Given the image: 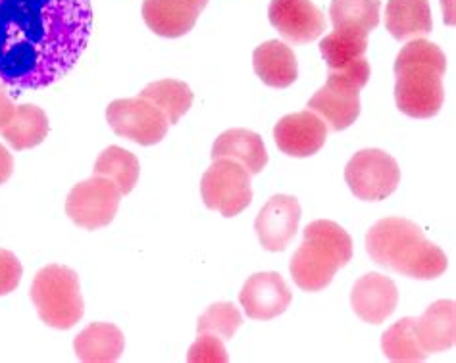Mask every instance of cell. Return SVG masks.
Wrapping results in <instances>:
<instances>
[{
    "label": "cell",
    "mask_w": 456,
    "mask_h": 363,
    "mask_svg": "<svg viewBox=\"0 0 456 363\" xmlns=\"http://www.w3.org/2000/svg\"><path fill=\"white\" fill-rule=\"evenodd\" d=\"M268 18L281 37L295 44L320 39L328 28L326 16L312 0H272Z\"/></svg>",
    "instance_id": "8fae6325"
},
{
    "label": "cell",
    "mask_w": 456,
    "mask_h": 363,
    "mask_svg": "<svg viewBox=\"0 0 456 363\" xmlns=\"http://www.w3.org/2000/svg\"><path fill=\"white\" fill-rule=\"evenodd\" d=\"M208 0H142V20L159 37H183L207 8Z\"/></svg>",
    "instance_id": "9a60e30c"
},
{
    "label": "cell",
    "mask_w": 456,
    "mask_h": 363,
    "mask_svg": "<svg viewBox=\"0 0 456 363\" xmlns=\"http://www.w3.org/2000/svg\"><path fill=\"white\" fill-rule=\"evenodd\" d=\"M243 325L241 311L232 302H218L202 313L197 331L220 336L222 341H232L239 327Z\"/></svg>",
    "instance_id": "83f0119b"
},
{
    "label": "cell",
    "mask_w": 456,
    "mask_h": 363,
    "mask_svg": "<svg viewBox=\"0 0 456 363\" xmlns=\"http://www.w3.org/2000/svg\"><path fill=\"white\" fill-rule=\"evenodd\" d=\"M301 223V204L295 197L275 195L258 212L255 231L264 250L283 252Z\"/></svg>",
    "instance_id": "7c38bea8"
},
{
    "label": "cell",
    "mask_w": 456,
    "mask_h": 363,
    "mask_svg": "<svg viewBox=\"0 0 456 363\" xmlns=\"http://www.w3.org/2000/svg\"><path fill=\"white\" fill-rule=\"evenodd\" d=\"M345 181L356 198L379 202L397 190L401 183V167L391 154L379 149H366L356 152L346 164Z\"/></svg>",
    "instance_id": "ba28073f"
},
{
    "label": "cell",
    "mask_w": 456,
    "mask_h": 363,
    "mask_svg": "<svg viewBox=\"0 0 456 363\" xmlns=\"http://www.w3.org/2000/svg\"><path fill=\"white\" fill-rule=\"evenodd\" d=\"M379 0H331L330 18L333 28H356L374 31L379 26Z\"/></svg>",
    "instance_id": "4316f807"
},
{
    "label": "cell",
    "mask_w": 456,
    "mask_h": 363,
    "mask_svg": "<svg viewBox=\"0 0 456 363\" xmlns=\"http://www.w3.org/2000/svg\"><path fill=\"white\" fill-rule=\"evenodd\" d=\"M14 114H16L14 99H12L4 85L0 83V129L10 124L12 117H14Z\"/></svg>",
    "instance_id": "4dcf8cb0"
},
{
    "label": "cell",
    "mask_w": 456,
    "mask_h": 363,
    "mask_svg": "<svg viewBox=\"0 0 456 363\" xmlns=\"http://www.w3.org/2000/svg\"><path fill=\"white\" fill-rule=\"evenodd\" d=\"M12 172H14V158H12V154L0 144V185L6 183L12 177Z\"/></svg>",
    "instance_id": "1f68e13d"
},
{
    "label": "cell",
    "mask_w": 456,
    "mask_h": 363,
    "mask_svg": "<svg viewBox=\"0 0 456 363\" xmlns=\"http://www.w3.org/2000/svg\"><path fill=\"white\" fill-rule=\"evenodd\" d=\"M368 31L356 28H333L320 43V52L326 60L328 69H345L356 60L364 58L368 51Z\"/></svg>",
    "instance_id": "603a6c76"
},
{
    "label": "cell",
    "mask_w": 456,
    "mask_h": 363,
    "mask_svg": "<svg viewBox=\"0 0 456 363\" xmlns=\"http://www.w3.org/2000/svg\"><path fill=\"white\" fill-rule=\"evenodd\" d=\"M414 323H416L414 318H404L383 333L381 348L387 359L412 363V361H424L428 358L426 350L419 346Z\"/></svg>",
    "instance_id": "484cf974"
},
{
    "label": "cell",
    "mask_w": 456,
    "mask_h": 363,
    "mask_svg": "<svg viewBox=\"0 0 456 363\" xmlns=\"http://www.w3.org/2000/svg\"><path fill=\"white\" fill-rule=\"evenodd\" d=\"M139 96L159 108L170 125H175L177 121L189 112V108L193 106L195 99V94L191 91L189 85L177 79H162L149 83Z\"/></svg>",
    "instance_id": "cb8c5ba5"
},
{
    "label": "cell",
    "mask_w": 456,
    "mask_h": 363,
    "mask_svg": "<svg viewBox=\"0 0 456 363\" xmlns=\"http://www.w3.org/2000/svg\"><path fill=\"white\" fill-rule=\"evenodd\" d=\"M141 173V165L135 154L122 147H108L94 162V175L110 179L122 195H129L135 189Z\"/></svg>",
    "instance_id": "d4e9b609"
},
{
    "label": "cell",
    "mask_w": 456,
    "mask_h": 363,
    "mask_svg": "<svg viewBox=\"0 0 456 363\" xmlns=\"http://www.w3.org/2000/svg\"><path fill=\"white\" fill-rule=\"evenodd\" d=\"M253 66L262 83L273 89H287L298 77V64L293 48L275 39L262 43L256 48Z\"/></svg>",
    "instance_id": "d6986e66"
},
{
    "label": "cell",
    "mask_w": 456,
    "mask_h": 363,
    "mask_svg": "<svg viewBox=\"0 0 456 363\" xmlns=\"http://www.w3.org/2000/svg\"><path fill=\"white\" fill-rule=\"evenodd\" d=\"M124 333L112 323H91L74 338L77 359L86 363H112L124 354Z\"/></svg>",
    "instance_id": "ffe728a7"
},
{
    "label": "cell",
    "mask_w": 456,
    "mask_h": 363,
    "mask_svg": "<svg viewBox=\"0 0 456 363\" xmlns=\"http://www.w3.org/2000/svg\"><path fill=\"white\" fill-rule=\"evenodd\" d=\"M293 293L280 273H255L250 275L243 290L239 293V302L245 308L250 319L270 321L281 316L289 308Z\"/></svg>",
    "instance_id": "5bb4252c"
},
{
    "label": "cell",
    "mask_w": 456,
    "mask_h": 363,
    "mask_svg": "<svg viewBox=\"0 0 456 363\" xmlns=\"http://www.w3.org/2000/svg\"><path fill=\"white\" fill-rule=\"evenodd\" d=\"M273 139L283 154L308 158L326 144L328 124L310 110L289 114L275 124Z\"/></svg>",
    "instance_id": "4fadbf2b"
},
{
    "label": "cell",
    "mask_w": 456,
    "mask_h": 363,
    "mask_svg": "<svg viewBox=\"0 0 456 363\" xmlns=\"http://www.w3.org/2000/svg\"><path fill=\"white\" fill-rule=\"evenodd\" d=\"M91 0H0V83L12 99L66 77L91 39Z\"/></svg>",
    "instance_id": "6da1fadb"
},
{
    "label": "cell",
    "mask_w": 456,
    "mask_h": 363,
    "mask_svg": "<svg viewBox=\"0 0 456 363\" xmlns=\"http://www.w3.org/2000/svg\"><path fill=\"white\" fill-rule=\"evenodd\" d=\"M119 200H122V192L110 179L93 175L69 190L66 214L76 225L94 231L112 223Z\"/></svg>",
    "instance_id": "9c48e42d"
},
{
    "label": "cell",
    "mask_w": 456,
    "mask_h": 363,
    "mask_svg": "<svg viewBox=\"0 0 456 363\" xmlns=\"http://www.w3.org/2000/svg\"><path fill=\"white\" fill-rule=\"evenodd\" d=\"M353 260V238L345 229L328 220L306 225L303 245L291 258L289 271L298 288L318 293L326 288L335 273Z\"/></svg>",
    "instance_id": "277c9868"
},
{
    "label": "cell",
    "mask_w": 456,
    "mask_h": 363,
    "mask_svg": "<svg viewBox=\"0 0 456 363\" xmlns=\"http://www.w3.org/2000/svg\"><path fill=\"white\" fill-rule=\"evenodd\" d=\"M200 195L208 210L235 217L253 202L250 173L235 160H214L200 179Z\"/></svg>",
    "instance_id": "52a82bcc"
},
{
    "label": "cell",
    "mask_w": 456,
    "mask_h": 363,
    "mask_svg": "<svg viewBox=\"0 0 456 363\" xmlns=\"http://www.w3.org/2000/svg\"><path fill=\"white\" fill-rule=\"evenodd\" d=\"M370 62L364 58L345 69H328V81L308 101L310 112L326 121L331 131H345L360 116V91L370 81Z\"/></svg>",
    "instance_id": "8992f818"
},
{
    "label": "cell",
    "mask_w": 456,
    "mask_h": 363,
    "mask_svg": "<svg viewBox=\"0 0 456 363\" xmlns=\"http://www.w3.org/2000/svg\"><path fill=\"white\" fill-rule=\"evenodd\" d=\"M395 101L408 117L426 119L439 114L445 89L443 76L447 74V56L436 43L412 39L401 48L395 60Z\"/></svg>",
    "instance_id": "3957f363"
},
{
    "label": "cell",
    "mask_w": 456,
    "mask_h": 363,
    "mask_svg": "<svg viewBox=\"0 0 456 363\" xmlns=\"http://www.w3.org/2000/svg\"><path fill=\"white\" fill-rule=\"evenodd\" d=\"M456 306L452 300H437L424 316L416 319V335L419 346L428 354H437L451 350L456 341Z\"/></svg>",
    "instance_id": "ac0fdd59"
},
{
    "label": "cell",
    "mask_w": 456,
    "mask_h": 363,
    "mask_svg": "<svg viewBox=\"0 0 456 363\" xmlns=\"http://www.w3.org/2000/svg\"><path fill=\"white\" fill-rule=\"evenodd\" d=\"M386 28L397 41L418 39L434 29L429 0H387Z\"/></svg>",
    "instance_id": "44dd1931"
},
{
    "label": "cell",
    "mask_w": 456,
    "mask_h": 363,
    "mask_svg": "<svg viewBox=\"0 0 456 363\" xmlns=\"http://www.w3.org/2000/svg\"><path fill=\"white\" fill-rule=\"evenodd\" d=\"M23 275V268L16 254L0 248V296L14 293Z\"/></svg>",
    "instance_id": "f546056e"
},
{
    "label": "cell",
    "mask_w": 456,
    "mask_h": 363,
    "mask_svg": "<svg viewBox=\"0 0 456 363\" xmlns=\"http://www.w3.org/2000/svg\"><path fill=\"white\" fill-rule=\"evenodd\" d=\"M29 296L41 321L58 331L71 329L86 313L79 277L66 265L53 263L43 268L35 275Z\"/></svg>",
    "instance_id": "5b68a950"
},
{
    "label": "cell",
    "mask_w": 456,
    "mask_h": 363,
    "mask_svg": "<svg viewBox=\"0 0 456 363\" xmlns=\"http://www.w3.org/2000/svg\"><path fill=\"white\" fill-rule=\"evenodd\" d=\"M212 160L230 158L241 164L250 175H258L268 164V152L262 137L248 129H230L216 139Z\"/></svg>",
    "instance_id": "e0dca14e"
},
{
    "label": "cell",
    "mask_w": 456,
    "mask_h": 363,
    "mask_svg": "<svg viewBox=\"0 0 456 363\" xmlns=\"http://www.w3.org/2000/svg\"><path fill=\"white\" fill-rule=\"evenodd\" d=\"M227 352L220 336L210 333H199L195 344L189 348L187 361L191 363H225Z\"/></svg>",
    "instance_id": "f1b7e54d"
},
{
    "label": "cell",
    "mask_w": 456,
    "mask_h": 363,
    "mask_svg": "<svg viewBox=\"0 0 456 363\" xmlns=\"http://www.w3.org/2000/svg\"><path fill=\"white\" fill-rule=\"evenodd\" d=\"M399 290L389 277L381 273H368L354 283L351 304L356 316L371 325L386 321L397 308Z\"/></svg>",
    "instance_id": "2e32d148"
},
{
    "label": "cell",
    "mask_w": 456,
    "mask_h": 363,
    "mask_svg": "<svg viewBox=\"0 0 456 363\" xmlns=\"http://www.w3.org/2000/svg\"><path fill=\"white\" fill-rule=\"evenodd\" d=\"M106 121L116 135L134 141L141 147L159 144L170 127L159 108L141 96L112 101L106 108Z\"/></svg>",
    "instance_id": "30bf717a"
},
{
    "label": "cell",
    "mask_w": 456,
    "mask_h": 363,
    "mask_svg": "<svg viewBox=\"0 0 456 363\" xmlns=\"http://www.w3.org/2000/svg\"><path fill=\"white\" fill-rule=\"evenodd\" d=\"M366 250L381 268L419 281L437 279L449 268L447 254L404 217L379 220L366 235Z\"/></svg>",
    "instance_id": "7a4b0ae2"
},
{
    "label": "cell",
    "mask_w": 456,
    "mask_h": 363,
    "mask_svg": "<svg viewBox=\"0 0 456 363\" xmlns=\"http://www.w3.org/2000/svg\"><path fill=\"white\" fill-rule=\"evenodd\" d=\"M49 117L35 104L16 106V114L6 127L0 129V135L16 150L35 149L49 135Z\"/></svg>",
    "instance_id": "7402d4cb"
}]
</instances>
